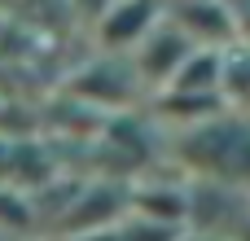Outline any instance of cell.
<instances>
[{
  "instance_id": "6da1fadb",
  "label": "cell",
  "mask_w": 250,
  "mask_h": 241,
  "mask_svg": "<svg viewBox=\"0 0 250 241\" xmlns=\"http://www.w3.org/2000/svg\"><path fill=\"white\" fill-rule=\"evenodd\" d=\"M163 13H167L163 0H110L105 13L97 18V35L110 53H132L163 22Z\"/></svg>"
},
{
  "instance_id": "7a4b0ae2",
  "label": "cell",
  "mask_w": 250,
  "mask_h": 241,
  "mask_svg": "<svg viewBox=\"0 0 250 241\" xmlns=\"http://www.w3.org/2000/svg\"><path fill=\"white\" fill-rule=\"evenodd\" d=\"M189 48H193V44H189V40L167 22V13H163V22H158V26H154L136 48H132V61H136V66H132V75H136V79H145V83L154 79V83L163 88V83L176 75V66L185 61V53H189Z\"/></svg>"
},
{
  "instance_id": "3957f363",
  "label": "cell",
  "mask_w": 250,
  "mask_h": 241,
  "mask_svg": "<svg viewBox=\"0 0 250 241\" xmlns=\"http://www.w3.org/2000/svg\"><path fill=\"white\" fill-rule=\"evenodd\" d=\"M224 4H229V9H233V13H237V9H246L250 0H224Z\"/></svg>"
}]
</instances>
